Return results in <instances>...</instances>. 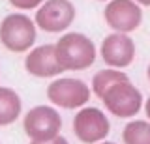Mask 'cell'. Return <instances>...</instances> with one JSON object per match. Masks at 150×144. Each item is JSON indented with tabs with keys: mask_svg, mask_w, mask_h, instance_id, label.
I'll return each mask as SVG.
<instances>
[{
	"mask_svg": "<svg viewBox=\"0 0 150 144\" xmlns=\"http://www.w3.org/2000/svg\"><path fill=\"white\" fill-rule=\"evenodd\" d=\"M128 81L129 79H128V75H126L124 71L107 67V69H101V71H98L96 75H94V79H92V92L101 99L109 88H112L115 84H118V82H128Z\"/></svg>",
	"mask_w": 150,
	"mask_h": 144,
	"instance_id": "7c38bea8",
	"label": "cell"
},
{
	"mask_svg": "<svg viewBox=\"0 0 150 144\" xmlns=\"http://www.w3.org/2000/svg\"><path fill=\"white\" fill-rule=\"evenodd\" d=\"M0 41L11 53H26L36 41V25L23 13H11L0 22Z\"/></svg>",
	"mask_w": 150,
	"mask_h": 144,
	"instance_id": "7a4b0ae2",
	"label": "cell"
},
{
	"mask_svg": "<svg viewBox=\"0 0 150 144\" xmlns=\"http://www.w3.org/2000/svg\"><path fill=\"white\" fill-rule=\"evenodd\" d=\"M124 144H150V122L146 120H131L122 131Z\"/></svg>",
	"mask_w": 150,
	"mask_h": 144,
	"instance_id": "4fadbf2b",
	"label": "cell"
},
{
	"mask_svg": "<svg viewBox=\"0 0 150 144\" xmlns=\"http://www.w3.org/2000/svg\"><path fill=\"white\" fill-rule=\"evenodd\" d=\"M111 131V124L105 112L98 107H84L73 118V133L84 144H98L105 140Z\"/></svg>",
	"mask_w": 150,
	"mask_h": 144,
	"instance_id": "5b68a950",
	"label": "cell"
},
{
	"mask_svg": "<svg viewBox=\"0 0 150 144\" xmlns=\"http://www.w3.org/2000/svg\"><path fill=\"white\" fill-rule=\"evenodd\" d=\"M105 22L115 32L129 34L141 26L143 11L135 0H111L103 11Z\"/></svg>",
	"mask_w": 150,
	"mask_h": 144,
	"instance_id": "ba28073f",
	"label": "cell"
},
{
	"mask_svg": "<svg viewBox=\"0 0 150 144\" xmlns=\"http://www.w3.org/2000/svg\"><path fill=\"white\" fill-rule=\"evenodd\" d=\"M100 54H101L103 62L112 69L128 67L135 60V43L128 34L115 32V34L107 36L101 41Z\"/></svg>",
	"mask_w": 150,
	"mask_h": 144,
	"instance_id": "9c48e42d",
	"label": "cell"
},
{
	"mask_svg": "<svg viewBox=\"0 0 150 144\" xmlns=\"http://www.w3.org/2000/svg\"><path fill=\"white\" fill-rule=\"evenodd\" d=\"M146 77H148V81H150V64H148V69H146Z\"/></svg>",
	"mask_w": 150,
	"mask_h": 144,
	"instance_id": "ac0fdd59",
	"label": "cell"
},
{
	"mask_svg": "<svg viewBox=\"0 0 150 144\" xmlns=\"http://www.w3.org/2000/svg\"><path fill=\"white\" fill-rule=\"evenodd\" d=\"M137 4H141V6H150V0H135Z\"/></svg>",
	"mask_w": 150,
	"mask_h": 144,
	"instance_id": "e0dca14e",
	"label": "cell"
},
{
	"mask_svg": "<svg viewBox=\"0 0 150 144\" xmlns=\"http://www.w3.org/2000/svg\"><path fill=\"white\" fill-rule=\"evenodd\" d=\"M98 144H116V142H103L101 140V142H98Z\"/></svg>",
	"mask_w": 150,
	"mask_h": 144,
	"instance_id": "d6986e66",
	"label": "cell"
},
{
	"mask_svg": "<svg viewBox=\"0 0 150 144\" xmlns=\"http://www.w3.org/2000/svg\"><path fill=\"white\" fill-rule=\"evenodd\" d=\"M9 2L19 10H32V8H38L43 0H9Z\"/></svg>",
	"mask_w": 150,
	"mask_h": 144,
	"instance_id": "5bb4252c",
	"label": "cell"
},
{
	"mask_svg": "<svg viewBox=\"0 0 150 144\" xmlns=\"http://www.w3.org/2000/svg\"><path fill=\"white\" fill-rule=\"evenodd\" d=\"M30 144H69L68 140H66L64 137H54V138H51V140H40V142H34V140H30Z\"/></svg>",
	"mask_w": 150,
	"mask_h": 144,
	"instance_id": "9a60e30c",
	"label": "cell"
},
{
	"mask_svg": "<svg viewBox=\"0 0 150 144\" xmlns=\"http://www.w3.org/2000/svg\"><path fill=\"white\" fill-rule=\"evenodd\" d=\"M75 19V8L69 0H45L36 11V25L41 30L56 34L69 28Z\"/></svg>",
	"mask_w": 150,
	"mask_h": 144,
	"instance_id": "52a82bcc",
	"label": "cell"
},
{
	"mask_svg": "<svg viewBox=\"0 0 150 144\" xmlns=\"http://www.w3.org/2000/svg\"><path fill=\"white\" fill-rule=\"evenodd\" d=\"M23 103L15 90L0 86V127L11 125L21 116Z\"/></svg>",
	"mask_w": 150,
	"mask_h": 144,
	"instance_id": "8fae6325",
	"label": "cell"
},
{
	"mask_svg": "<svg viewBox=\"0 0 150 144\" xmlns=\"http://www.w3.org/2000/svg\"><path fill=\"white\" fill-rule=\"evenodd\" d=\"M144 114H146V118L150 120V97L146 99V103H144Z\"/></svg>",
	"mask_w": 150,
	"mask_h": 144,
	"instance_id": "2e32d148",
	"label": "cell"
},
{
	"mask_svg": "<svg viewBox=\"0 0 150 144\" xmlns=\"http://www.w3.org/2000/svg\"><path fill=\"white\" fill-rule=\"evenodd\" d=\"M101 101L105 109L118 118H131L143 107V96H141L139 88H135L129 81L118 82L112 88H109L105 96L101 97Z\"/></svg>",
	"mask_w": 150,
	"mask_h": 144,
	"instance_id": "8992f818",
	"label": "cell"
},
{
	"mask_svg": "<svg viewBox=\"0 0 150 144\" xmlns=\"http://www.w3.org/2000/svg\"><path fill=\"white\" fill-rule=\"evenodd\" d=\"M54 54L64 71H83L96 60V45L84 34L69 32L54 43Z\"/></svg>",
	"mask_w": 150,
	"mask_h": 144,
	"instance_id": "6da1fadb",
	"label": "cell"
},
{
	"mask_svg": "<svg viewBox=\"0 0 150 144\" xmlns=\"http://www.w3.org/2000/svg\"><path fill=\"white\" fill-rule=\"evenodd\" d=\"M25 69L30 75L40 79L56 77L64 71L56 60L54 45H40V47L32 49L25 58Z\"/></svg>",
	"mask_w": 150,
	"mask_h": 144,
	"instance_id": "30bf717a",
	"label": "cell"
},
{
	"mask_svg": "<svg viewBox=\"0 0 150 144\" xmlns=\"http://www.w3.org/2000/svg\"><path fill=\"white\" fill-rule=\"evenodd\" d=\"M49 101L60 109H79L90 99V88L81 79L60 77L47 86Z\"/></svg>",
	"mask_w": 150,
	"mask_h": 144,
	"instance_id": "277c9868",
	"label": "cell"
},
{
	"mask_svg": "<svg viewBox=\"0 0 150 144\" xmlns=\"http://www.w3.org/2000/svg\"><path fill=\"white\" fill-rule=\"evenodd\" d=\"M23 129H25L26 137L34 142L51 140L60 135L62 118H60V112H56V109H53V107L38 105L25 114Z\"/></svg>",
	"mask_w": 150,
	"mask_h": 144,
	"instance_id": "3957f363",
	"label": "cell"
}]
</instances>
